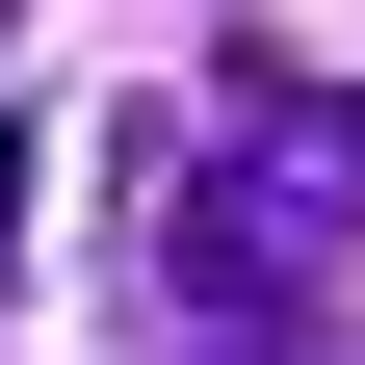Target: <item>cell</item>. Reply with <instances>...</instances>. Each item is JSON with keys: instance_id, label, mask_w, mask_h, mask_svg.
Masks as SVG:
<instances>
[{"instance_id": "obj_1", "label": "cell", "mask_w": 365, "mask_h": 365, "mask_svg": "<svg viewBox=\"0 0 365 365\" xmlns=\"http://www.w3.org/2000/svg\"><path fill=\"white\" fill-rule=\"evenodd\" d=\"M339 235H365V105H339V78H235V157L182 182V313L261 339Z\"/></svg>"}, {"instance_id": "obj_2", "label": "cell", "mask_w": 365, "mask_h": 365, "mask_svg": "<svg viewBox=\"0 0 365 365\" xmlns=\"http://www.w3.org/2000/svg\"><path fill=\"white\" fill-rule=\"evenodd\" d=\"M26 209H53V157H26V130H0V261H26Z\"/></svg>"}]
</instances>
